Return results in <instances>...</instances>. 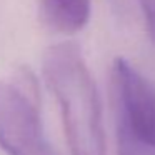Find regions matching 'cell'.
Instances as JSON below:
<instances>
[{
	"label": "cell",
	"mask_w": 155,
	"mask_h": 155,
	"mask_svg": "<svg viewBox=\"0 0 155 155\" xmlns=\"http://www.w3.org/2000/svg\"><path fill=\"white\" fill-rule=\"evenodd\" d=\"M44 77L57 98L70 153L105 155L100 98L80 47L74 42L48 47Z\"/></svg>",
	"instance_id": "cell-1"
},
{
	"label": "cell",
	"mask_w": 155,
	"mask_h": 155,
	"mask_svg": "<svg viewBox=\"0 0 155 155\" xmlns=\"http://www.w3.org/2000/svg\"><path fill=\"white\" fill-rule=\"evenodd\" d=\"M40 18L48 28L64 35L80 32L90 20V0H40Z\"/></svg>",
	"instance_id": "cell-4"
},
{
	"label": "cell",
	"mask_w": 155,
	"mask_h": 155,
	"mask_svg": "<svg viewBox=\"0 0 155 155\" xmlns=\"http://www.w3.org/2000/svg\"><path fill=\"white\" fill-rule=\"evenodd\" d=\"M112 85L117 128L155 147V87L120 57L112 65Z\"/></svg>",
	"instance_id": "cell-3"
},
{
	"label": "cell",
	"mask_w": 155,
	"mask_h": 155,
	"mask_svg": "<svg viewBox=\"0 0 155 155\" xmlns=\"http://www.w3.org/2000/svg\"><path fill=\"white\" fill-rule=\"evenodd\" d=\"M117 155H155V147L137 140L122 128H117Z\"/></svg>",
	"instance_id": "cell-5"
},
{
	"label": "cell",
	"mask_w": 155,
	"mask_h": 155,
	"mask_svg": "<svg viewBox=\"0 0 155 155\" xmlns=\"http://www.w3.org/2000/svg\"><path fill=\"white\" fill-rule=\"evenodd\" d=\"M0 147L8 155H57L42 132L40 94L28 68L0 80Z\"/></svg>",
	"instance_id": "cell-2"
},
{
	"label": "cell",
	"mask_w": 155,
	"mask_h": 155,
	"mask_svg": "<svg viewBox=\"0 0 155 155\" xmlns=\"http://www.w3.org/2000/svg\"><path fill=\"white\" fill-rule=\"evenodd\" d=\"M138 5H140L142 15H143L148 37L155 44V0H138Z\"/></svg>",
	"instance_id": "cell-6"
}]
</instances>
